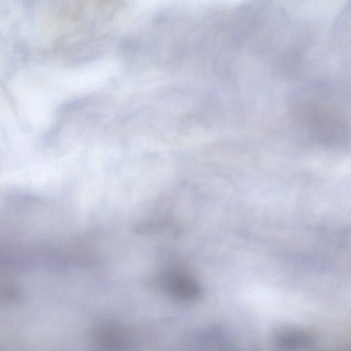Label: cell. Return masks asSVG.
Segmentation results:
<instances>
[{"label": "cell", "instance_id": "obj_1", "mask_svg": "<svg viewBox=\"0 0 351 351\" xmlns=\"http://www.w3.org/2000/svg\"><path fill=\"white\" fill-rule=\"evenodd\" d=\"M133 332L125 325L106 322L97 326L92 336L95 351H135Z\"/></svg>", "mask_w": 351, "mask_h": 351}, {"label": "cell", "instance_id": "obj_2", "mask_svg": "<svg viewBox=\"0 0 351 351\" xmlns=\"http://www.w3.org/2000/svg\"><path fill=\"white\" fill-rule=\"evenodd\" d=\"M158 283L167 295L178 301L195 302L202 295V288L198 282L177 269H167L160 273Z\"/></svg>", "mask_w": 351, "mask_h": 351}, {"label": "cell", "instance_id": "obj_3", "mask_svg": "<svg viewBox=\"0 0 351 351\" xmlns=\"http://www.w3.org/2000/svg\"><path fill=\"white\" fill-rule=\"evenodd\" d=\"M315 341V335L311 330L295 326H280L271 335L272 343L278 351H304Z\"/></svg>", "mask_w": 351, "mask_h": 351}]
</instances>
